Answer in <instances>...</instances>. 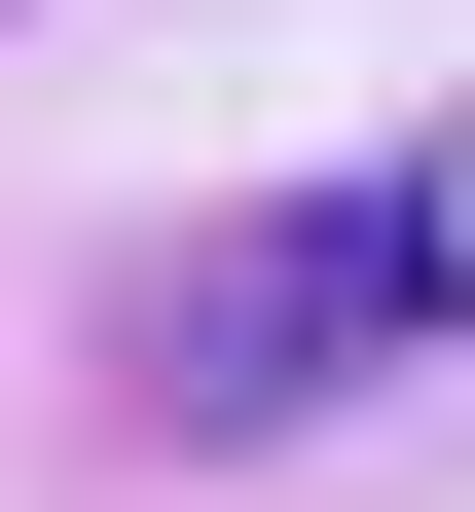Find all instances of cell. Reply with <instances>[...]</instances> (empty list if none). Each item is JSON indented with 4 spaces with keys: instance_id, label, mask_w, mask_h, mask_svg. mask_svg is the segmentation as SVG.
<instances>
[{
    "instance_id": "6da1fadb",
    "label": "cell",
    "mask_w": 475,
    "mask_h": 512,
    "mask_svg": "<svg viewBox=\"0 0 475 512\" xmlns=\"http://www.w3.org/2000/svg\"><path fill=\"white\" fill-rule=\"evenodd\" d=\"M439 293H475L439 183H293V220H183L147 293H110V366H147V439H293V403H366V366H439Z\"/></svg>"
}]
</instances>
